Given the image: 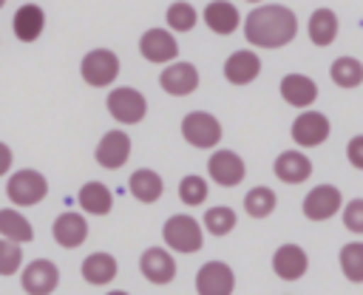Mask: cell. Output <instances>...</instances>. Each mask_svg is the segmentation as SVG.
Masks as SVG:
<instances>
[{
  "instance_id": "obj_8",
  "label": "cell",
  "mask_w": 363,
  "mask_h": 295,
  "mask_svg": "<svg viewBox=\"0 0 363 295\" xmlns=\"http://www.w3.org/2000/svg\"><path fill=\"white\" fill-rule=\"evenodd\" d=\"M235 275L224 261H207L196 272V292L199 295H233Z\"/></svg>"
},
{
  "instance_id": "obj_16",
  "label": "cell",
  "mask_w": 363,
  "mask_h": 295,
  "mask_svg": "<svg viewBox=\"0 0 363 295\" xmlns=\"http://www.w3.org/2000/svg\"><path fill=\"white\" fill-rule=\"evenodd\" d=\"M51 233H54V241H57L60 247L74 250V247H79V244L88 238V221H85L82 213H71V210H68V213L57 216Z\"/></svg>"
},
{
  "instance_id": "obj_10",
  "label": "cell",
  "mask_w": 363,
  "mask_h": 295,
  "mask_svg": "<svg viewBox=\"0 0 363 295\" xmlns=\"http://www.w3.org/2000/svg\"><path fill=\"white\" fill-rule=\"evenodd\" d=\"M207 173H210V179H213L216 184H221V187H235V184L244 182L247 167H244V162H241V156H238L235 150H216V153L210 156V162H207Z\"/></svg>"
},
{
  "instance_id": "obj_15",
  "label": "cell",
  "mask_w": 363,
  "mask_h": 295,
  "mask_svg": "<svg viewBox=\"0 0 363 295\" xmlns=\"http://www.w3.org/2000/svg\"><path fill=\"white\" fill-rule=\"evenodd\" d=\"M139 269H142V275H145L150 284H170V281L176 278V261H173V255H170L167 250H162V247L145 250L142 258H139Z\"/></svg>"
},
{
  "instance_id": "obj_3",
  "label": "cell",
  "mask_w": 363,
  "mask_h": 295,
  "mask_svg": "<svg viewBox=\"0 0 363 295\" xmlns=\"http://www.w3.org/2000/svg\"><path fill=\"white\" fill-rule=\"evenodd\" d=\"M45 193H48V182H45V176L40 170H17L6 182V196L17 207L40 204L45 199Z\"/></svg>"
},
{
  "instance_id": "obj_2",
  "label": "cell",
  "mask_w": 363,
  "mask_h": 295,
  "mask_svg": "<svg viewBox=\"0 0 363 295\" xmlns=\"http://www.w3.org/2000/svg\"><path fill=\"white\" fill-rule=\"evenodd\" d=\"M162 235H164V244L176 252H199L201 244H204V235H201V224L187 216V213H179V216H170L162 227Z\"/></svg>"
},
{
  "instance_id": "obj_19",
  "label": "cell",
  "mask_w": 363,
  "mask_h": 295,
  "mask_svg": "<svg viewBox=\"0 0 363 295\" xmlns=\"http://www.w3.org/2000/svg\"><path fill=\"white\" fill-rule=\"evenodd\" d=\"M281 96L295 108H309L318 99V85L306 74H286L281 79Z\"/></svg>"
},
{
  "instance_id": "obj_1",
  "label": "cell",
  "mask_w": 363,
  "mask_h": 295,
  "mask_svg": "<svg viewBox=\"0 0 363 295\" xmlns=\"http://www.w3.org/2000/svg\"><path fill=\"white\" fill-rule=\"evenodd\" d=\"M298 34V17L292 9L267 3L247 14L244 20V37L250 45L258 48H284Z\"/></svg>"
},
{
  "instance_id": "obj_29",
  "label": "cell",
  "mask_w": 363,
  "mask_h": 295,
  "mask_svg": "<svg viewBox=\"0 0 363 295\" xmlns=\"http://www.w3.org/2000/svg\"><path fill=\"white\" fill-rule=\"evenodd\" d=\"M340 269L352 284H363V241H349L340 247Z\"/></svg>"
},
{
  "instance_id": "obj_17",
  "label": "cell",
  "mask_w": 363,
  "mask_h": 295,
  "mask_svg": "<svg viewBox=\"0 0 363 295\" xmlns=\"http://www.w3.org/2000/svg\"><path fill=\"white\" fill-rule=\"evenodd\" d=\"M306 267H309V258L298 244H281L272 255V269L284 281H298L306 272Z\"/></svg>"
},
{
  "instance_id": "obj_5",
  "label": "cell",
  "mask_w": 363,
  "mask_h": 295,
  "mask_svg": "<svg viewBox=\"0 0 363 295\" xmlns=\"http://www.w3.org/2000/svg\"><path fill=\"white\" fill-rule=\"evenodd\" d=\"M182 136L193 148H216L221 142V122L207 111H190L182 119Z\"/></svg>"
},
{
  "instance_id": "obj_31",
  "label": "cell",
  "mask_w": 363,
  "mask_h": 295,
  "mask_svg": "<svg viewBox=\"0 0 363 295\" xmlns=\"http://www.w3.org/2000/svg\"><path fill=\"white\" fill-rule=\"evenodd\" d=\"M235 213H233V207H224V204H218V207H210L207 213H204V227L213 233V235H227L233 227H235Z\"/></svg>"
},
{
  "instance_id": "obj_7",
  "label": "cell",
  "mask_w": 363,
  "mask_h": 295,
  "mask_svg": "<svg viewBox=\"0 0 363 295\" xmlns=\"http://www.w3.org/2000/svg\"><path fill=\"white\" fill-rule=\"evenodd\" d=\"M20 281H23V289L28 295H51L60 284V269L48 258H34L31 264L23 267Z\"/></svg>"
},
{
  "instance_id": "obj_23",
  "label": "cell",
  "mask_w": 363,
  "mask_h": 295,
  "mask_svg": "<svg viewBox=\"0 0 363 295\" xmlns=\"http://www.w3.org/2000/svg\"><path fill=\"white\" fill-rule=\"evenodd\" d=\"M128 187H130V193H133L139 201H145V204L156 201V199L164 193V182H162V176H159L156 170H150V167L133 170L130 179H128Z\"/></svg>"
},
{
  "instance_id": "obj_27",
  "label": "cell",
  "mask_w": 363,
  "mask_h": 295,
  "mask_svg": "<svg viewBox=\"0 0 363 295\" xmlns=\"http://www.w3.org/2000/svg\"><path fill=\"white\" fill-rule=\"evenodd\" d=\"M0 233H3V238H11L17 244H26V241L34 238V230H31L28 218H23V213H17L11 207L0 210Z\"/></svg>"
},
{
  "instance_id": "obj_20",
  "label": "cell",
  "mask_w": 363,
  "mask_h": 295,
  "mask_svg": "<svg viewBox=\"0 0 363 295\" xmlns=\"http://www.w3.org/2000/svg\"><path fill=\"white\" fill-rule=\"evenodd\" d=\"M309 173H312V162L301 150H284V153H278V159H275V176L281 182L301 184V182L309 179Z\"/></svg>"
},
{
  "instance_id": "obj_18",
  "label": "cell",
  "mask_w": 363,
  "mask_h": 295,
  "mask_svg": "<svg viewBox=\"0 0 363 295\" xmlns=\"http://www.w3.org/2000/svg\"><path fill=\"white\" fill-rule=\"evenodd\" d=\"M258 74H261V60H258V54H252L247 48L230 54L227 62H224V79L233 82V85H247Z\"/></svg>"
},
{
  "instance_id": "obj_21",
  "label": "cell",
  "mask_w": 363,
  "mask_h": 295,
  "mask_svg": "<svg viewBox=\"0 0 363 295\" xmlns=\"http://www.w3.org/2000/svg\"><path fill=\"white\" fill-rule=\"evenodd\" d=\"M11 26H14L17 40H23V43H34V40L43 34V28H45V14H43L40 6L26 3V6H20V9L14 11Z\"/></svg>"
},
{
  "instance_id": "obj_13",
  "label": "cell",
  "mask_w": 363,
  "mask_h": 295,
  "mask_svg": "<svg viewBox=\"0 0 363 295\" xmlns=\"http://www.w3.org/2000/svg\"><path fill=\"white\" fill-rule=\"evenodd\" d=\"M159 85L173 96H187L199 88V71L193 62H173L159 74Z\"/></svg>"
},
{
  "instance_id": "obj_32",
  "label": "cell",
  "mask_w": 363,
  "mask_h": 295,
  "mask_svg": "<svg viewBox=\"0 0 363 295\" xmlns=\"http://www.w3.org/2000/svg\"><path fill=\"white\" fill-rule=\"evenodd\" d=\"M164 17H167V26H170L173 31H190V28L196 26V20H199L196 9H193L190 3H184V0L170 3V9H167Z\"/></svg>"
},
{
  "instance_id": "obj_37",
  "label": "cell",
  "mask_w": 363,
  "mask_h": 295,
  "mask_svg": "<svg viewBox=\"0 0 363 295\" xmlns=\"http://www.w3.org/2000/svg\"><path fill=\"white\" fill-rule=\"evenodd\" d=\"M108 295H128L125 289H113V292H108Z\"/></svg>"
},
{
  "instance_id": "obj_34",
  "label": "cell",
  "mask_w": 363,
  "mask_h": 295,
  "mask_svg": "<svg viewBox=\"0 0 363 295\" xmlns=\"http://www.w3.org/2000/svg\"><path fill=\"white\" fill-rule=\"evenodd\" d=\"M20 244L11 241V238H3L0 241V272L3 275H14L17 267H20Z\"/></svg>"
},
{
  "instance_id": "obj_33",
  "label": "cell",
  "mask_w": 363,
  "mask_h": 295,
  "mask_svg": "<svg viewBox=\"0 0 363 295\" xmlns=\"http://www.w3.org/2000/svg\"><path fill=\"white\" fill-rule=\"evenodd\" d=\"M179 199L184 204H190V207L204 204V199H207V182L201 176H184L179 182Z\"/></svg>"
},
{
  "instance_id": "obj_4",
  "label": "cell",
  "mask_w": 363,
  "mask_h": 295,
  "mask_svg": "<svg viewBox=\"0 0 363 295\" xmlns=\"http://www.w3.org/2000/svg\"><path fill=\"white\" fill-rule=\"evenodd\" d=\"M105 105H108L111 116L119 119L122 125H136V122H142L145 113H147V99H145L136 88H130V85L113 88V91L108 94V102H105Z\"/></svg>"
},
{
  "instance_id": "obj_25",
  "label": "cell",
  "mask_w": 363,
  "mask_h": 295,
  "mask_svg": "<svg viewBox=\"0 0 363 295\" xmlns=\"http://www.w3.org/2000/svg\"><path fill=\"white\" fill-rule=\"evenodd\" d=\"M77 201H79V207H82L85 213H91V216H105V213H111L113 196H111V190H108L102 182H88V184H82Z\"/></svg>"
},
{
  "instance_id": "obj_14",
  "label": "cell",
  "mask_w": 363,
  "mask_h": 295,
  "mask_svg": "<svg viewBox=\"0 0 363 295\" xmlns=\"http://www.w3.org/2000/svg\"><path fill=\"white\" fill-rule=\"evenodd\" d=\"M130 156V136L125 130H108L96 145V162L108 170H116Z\"/></svg>"
},
{
  "instance_id": "obj_36",
  "label": "cell",
  "mask_w": 363,
  "mask_h": 295,
  "mask_svg": "<svg viewBox=\"0 0 363 295\" xmlns=\"http://www.w3.org/2000/svg\"><path fill=\"white\" fill-rule=\"evenodd\" d=\"M346 156H349V162H352L354 167H360V170H363V133H360V136H354V139H349Z\"/></svg>"
},
{
  "instance_id": "obj_35",
  "label": "cell",
  "mask_w": 363,
  "mask_h": 295,
  "mask_svg": "<svg viewBox=\"0 0 363 295\" xmlns=\"http://www.w3.org/2000/svg\"><path fill=\"white\" fill-rule=\"evenodd\" d=\"M343 224L349 233H360L363 235V199H352L343 207Z\"/></svg>"
},
{
  "instance_id": "obj_28",
  "label": "cell",
  "mask_w": 363,
  "mask_h": 295,
  "mask_svg": "<svg viewBox=\"0 0 363 295\" xmlns=\"http://www.w3.org/2000/svg\"><path fill=\"white\" fill-rule=\"evenodd\" d=\"M332 82L337 88H357L363 82V62L354 57H337L332 62Z\"/></svg>"
},
{
  "instance_id": "obj_38",
  "label": "cell",
  "mask_w": 363,
  "mask_h": 295,
  "mask_svg": "<svg viewBox=\"0 0 363 295\" xmlns=\"http://www.w3.org/2000/svg\"><path fill=\"white\" fill-rule=\"evenodd\" d=\"M247 3H261V0H247Z\"/></svg>"
},
{
  "instance_id": "obj_9",
  "label": "cell",
  "mask_w": 363,
  "mask_h": 295,
  "mask_svg": "<svg viewBox=\"0 0 363 295\" xmlns=\"http://www.w3.org/2000/svg\"><path fill=\"white\" fill-rule=\"evenodd\" d=\"M329 119L320 111H303L301 116H295L292 122V139L301 148H318L329 139Z\"/></svg>"
},
{
  "instance_id": "obj_11",
  "label": "cell",
  "mask_w": 363,
  "mask_h": 295,
  "mask_svg": "<svg viewBox=\"0 0 363 295\" xmlns=\"http://www.w3.org/2000/svg\"><path fill=\"white\" fill-rule=\"evenodd\" d=\"M340 190L335 184H318L303 199V216L309 221H326L340 210Z\"/></svg>"
},
{
  "instance_id": "obj_24",
  "label": "cell",
  "mask_w": 363,
  "mask_h": 295,
  "mask_svg": "<svg viewBox=\"0 0 363 295\" xmlns=\"http://www.w3.org/2000/svg\"><path fill=\"white\" fill-rule=\"evenodd\" d=\"M82 278L88 284H111L116 278V258L111 252H91L85 261H82Z\"/></svg>"
},
{
  "instance_id": "obj_12",
  "label": "cell",
  "mask_w": 363,
  "mask_h": 295,
  "mask_svg": "<svg viewBox=\"0 0 363 295\" xmlns=\"http://www.w3.org/2000/svg\"><path fill=\"white\" fill-rule=\"evenodd\" d=\"M139 51L147 62H170L179 54V43L167 28H147L139 40Z\"/></svg>"
},
{
  "instance_id": "obj_6",
  "label": "cell",
  "mask_w": 363,
  "mask_h": 295,
  "mask_svg": "<svg viewBox=\"0 0 363 295\" xmlns=\"http://www.w3.org/2000/svg\"><path fill=\"white\" fill-rule=\"evenodd\" d=\"M79 71H82V79H85L88 85L105 88V85H111V82L116 79V74H119V57H116L111 48H94V51H88V54L82 57Z\"/></svg>"
},
{
  "instance_id": "obj_26",
  "label": "cell",
  "mask_w": 363,
  "mask_h": 295,
  "mask_svg": "<svg viewBox=\"0 0 363 295\" xmlns=\"http://www.w3.org/2000/svg\"><path fill=\"white\" fill-rule=\"evenodd\" d=\"M337 37V14L332 9H318L309 17V40L315 45H329Z\"/></svg>"
},
{
  "instance_id": "obj_22",
  "label": "cell",
  "mask_w": 363,
  "mask_h": 295,
  "mask_svg": "<svg viewBox=\"0 0 363 295\" xmlns=\"http://www.w3.org/2000/svg\"><path fill=\"white\" fill-rule=\"evenodd\" d=\"M204 23L216 34H233L238 28V23H241V14L230 0H213L204 9Z\"/></svg>"
},
{
  "instance_id": "obj_30",
  "label": "cell",
  "mask_w": 363,
  "mask_h": 295,
  "mask_svg": "<svg viewBox=\"0 0 363 295\" xmlns=\"http://www.w3.org/2000/svg\"><path fill=\"white\" fill-rule=\"evenodd\" d=\"M275 204H278V199H275V193L269 190V187H252L247 196H244V210H247V216H252V218H267L272 210H275Z\"/></svg>"
}]
</instances>
